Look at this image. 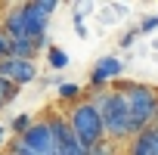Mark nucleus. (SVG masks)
Returning <instances> with one entry per match:
<instances>
[{"mask_svg": "<svg viewBox=\"0 0 158 155\" xmlns=\"http://www.w3.org/2000/svg\"><path fill=\"white\" fill-rule=\"evenodd\" d=\"M118 90L127 99V115H130L127 118V133L130 136H136V133H143V130L158 124V93L152 87H146V84H124Z\"/></svg>", "mask_w": 158, "mask_h": 155, "instance_id": "1", "label": "nucleus"}, {"mask_svg": "<svg viewBox=\"0 0 158 155\" xmlns=\"http://www.w3.org/2000/svg\"><path fill=\"white\" fill-rule=\"evenodd\" d=\"M93 106H96V112H99V118H102V130L112 136V140H127L130 133H127V99H124V93L121 90H106V93H96L93 99H90Z\"/></svg>", "mask_w": 158, "mask_h": 155, "instance_id": "2", "label": "nucleus"}, {"mask_svg": "<svg viewBox=\"0 0 158 155\" xmlns=\"http://www.w3.org/2000/svg\"><path fill=\"white\" fill-rule=\"evenodd\" d=\"M68 124H71V133L74 140L81 143L84 149H93L96 143H102L106 130H102V118L96 112L93 103H74L71 115H68Z\"/></svg>", "mask_w": 158, "mask_h": 155, "instance_id": "3", "label": "nucleus"}, {"mask_svg": "<svg viewBox=\"0 0 158 155\" xmlns=\"http://www.w3.org/2000/svg\"><path fill=\"white\" fill-rule=\"evenodd\" d=\"M56 0H34V3H22V16H25V37L37 40L47 37V25H50V13H56Z\"/></svg>", "mask_w": 158, "mask_h": 155, "instance_id": "4", "label": "nucleus"}, {"mask_svg": "<svg viewBox=\"0 0 158 155\" xmlns=\"http://www.w3.org/2000/svg\"><path fill=\"white\" fill-rule=\"evenodd\" d=\"M19 140L28 149H34L37 155H56V143H53V133H50V124L47 121H31V127Z\"/></svg>", "mask_w": 158, "mask_h": 155, "instance_id": "5", "label": "nucleus"}, {"mask_svg": "<svg viewBox=\"0 0 158 155\" xmlns=\"http://www.w3.org/2000/svg\"><path fill=\"white\" fill-rule=\"evenodd\" d=\"M0 78H6V81H13L16 87H22V84H31L34 78H37V68H34V62H28V59H13V56H6V59H0Z\"/></svg>", "mask_w": 158, "mask_h": 155, "instance_id": "6", "label": "nucleus"}, {"mask_svg": "<svg viewBox=\"0 0 158 155\" xmlns=\"http://www.w3.org/2000/svg\"><path fill=\"white\" fill-rule=\"evenodd\" d=\"M121 71H124L121 59H115V56H102V59L96 62L93 74H90V84H93V87H102L106 81H112V78H118Z\"/></svg>", "mask_w": 158, "mask_h": 155, "instance_id": "7", "label": "nucleus"}, {"mask_svg": "<svg viewBox=\"0 0 158 155\" xmlns=\"http://www.w3.org/2000/svg\"><path fill=\"white\" fill-rule=\"evenodd\" d=\"M130 155H158V124L133 136V146H130Z\"/></svg>", "mask_w": 158, "mask_h": 155, "instance_id": "8", "label": "nucleus"}, {"mask_svg": "<svg viewBox=\"0 0 158 155\" xmlns=\"http://www.w3.org/2000/svg\"><path fill=\"white\" fill-rule=\"evenodd\" d=\"M34 53H37V47H34L31 37H13V40H10V56H13V59H28V62H34Z\"/></svg>", "mask_w": 158, "mask_h": 155, "instance_id": "9", "label": "nucleus"}, {"mask_svg": "<svg viewBox=\"0 0 158 155\" xmlns=\"http://www.w3.org/2000/svg\"><path fill=\"white\" fill-rule=\"evenodd\" d=\"M3 31H6L10 37H25V16H22V6H13V10L6 13Z\"/></svg>", "mask_w": 158, "mask_h": 155, "instance_id": "10", "label": "nucleus"}, {"mask_svg": "<svg viewBox=\"0 0 158 155\" xmlns=\"http://www.w3.org/2000/svg\"><path fill=\"white\" fill-rule=\"evenodd\" d=\"M16 96H19V87L13 81H6V78H0V109H3L6 103H13Z\"/></svg>", "mask_w": 158, "mask_h": 155, "instance_id": "11", "label": "nucleus"}, {"mask_svg": "<svg viewBox=\"0 0 158 155\" xmlns=\"http://www.w3.org/2000/svg\"><path fill=\"white\" fill-rule=\"evenodd\" d=\"M47 56H50V65H53L56 71L68 65V53H65V50H59V47H50V50H47Z\"/></svg>", "mask_w": 158, "mask_h": 155, "instance_id": "12", "label": "nucleus"}, {"mask_svg": "<svg viewBox=\"0 0 158 155\" xmlns=\"http://www.w3.org/2000/svg\"><path fill=\"white\" fill-rule=\"evenodd\" d=\"M28 127H31V115H28V112H22V115L13 118V133H16V136H22Z\"/></svg>", "mask_w": 158, "mask_h": 155, "instance_id": "13", "label": "nucleus"}, {"mask_svg": "<svg viewBox=\"0 0 158 155\" xmlns=\"http://www.w3.org/2000/svg\"><path fill=\"white\" fill-rule=\"evenodd\" d=\"M87 155H115V146H112V140H102L93 149H87Z\"/></svg>", "mask_w": 158, "mask_h": 155, "instance_id": "14", "label": "nucleus"}, {"mask_svg": "<svg viewBox=\"0 0 158 155\" xmlns=\"http://www.w3.org/2000/svg\"><path fill=\"white\" fill-rule=\"evenodd\" d=\"M10 155H37V152H34V149H28V146L16 136V140H10Z\"/></svg>", "mask_w": 158, "mask_h": 155, "instance_id": "15", "label": "nucleus"}, {"mask_svg": "<svg viewBox=\"0 0 158 155\" xmlns=\"http://www.w3.org/2000/svg\"><path fill=\"white\" fill-rule=\"evenodd\" d=\"M56 155H87V149L81 146V143H68V146H62V149H56Z\"/></svg>", "mask_w": 158, "mask_h": 155, "instance_id": "16", "label": "nucleus"}, {"mask_svg": "<svg viewBox=\"0 0 158 155\" xmlns=\"http://www.w3.org/2000/svg\"><path fill=\"white\" fill-rule=\"evenodd\" d=\"M59 96L62 99H77L81 96V87L77 84H59Z\"/></svg>", "mask_w": 158, "mask_h": 155, "instance_id": "17", "label": "nucleus"}, {"mask_svg": "<svg viewBox=\"0 0 158 155\" xmlns=\"http://www.w3.org/2000/svg\"><path fill=\"white\" fill-rule=\"evenodd\" d=\"M10 40H13V37H10L3 28H0V59H6V56H10Z\"/></svg>", "mask_w": 158, "mask_h": 155, "instance_id": "18", "label": "nucleus"}, {"mask_svg": "<svg viewBox=\"0 0 158 155\" xmlns=\"http://www.w3.org/2000/svg\"><path fill=\"white\" fill-rule=\"evenodd\" d=\"M143 31H152V28H158V16H149V19H143V25H139Z\"/></svg>", "mask_w": 158, "mask_h": 155, "instance_id": "19", "label": "nucleus"}, {"mask_svg": "<svg viewBox=\"0 0 158 155\" xmlns=\"http://www.w3.org/2000/svg\"><path fill=\"white\" fill-rule=\"evenodd\" d=\"M133 37H136V31H127V34H124V40H121V47H130V44H133Z\"/></svg>", "mask_w": 158, "mask_h": 155, "instance_id": "20", "label": "nucleus"}, {"mask_svg": "<svg viewBox=\"0 0 158 155\" xmlns=\"http://www.w3.org/2000/svg\"><path fill=\"white\" fill-rule=\"evenodd\" d=\"M6 143V127H0V146Z\"/></svg>", "mask_w": 158, "mask_h": 155, "instance_id": "21", "label": "nucleus"}]
</instances>
